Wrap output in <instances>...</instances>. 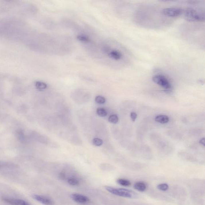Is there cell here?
Returning <instances> with one entry per match:
<instances>
[{"mask_svg": "<svg viewBox=\"0 0 205 205\" xmlns=\"http://www.w3.org/2000/svg\"><path fill=\"white\" fill-rule=\"evenodd\" d=\"M186 19L190 22H203L205 20L204 13L199 10L188 8L184 11Z\"/></svg>", "mask_w": 205, "mask_h": 205, "instance_id": "obj_1", "label": "cell"}, {"mask_svg": "<svg viewBox=\"0 0 205 205\" xmlns=\"http://www.w3.org/2000/svg\"><path fill=\"white\" fill-rule=\"evenodd\" d=\"M106 190L114 195L128 198H136L137 194L133 191L121 188H116L107 186L105 187Z\"/></svg>", "mask_w": 205, "mask_h": 205, "instance_id": "obj_2", "label": "cell"}, {"mask_svg": "<svg viewBox=\"0 0 205 205\" xmlns=\"http://www.w3.org/2000/svg\"><path fill=\"white\" fill-rule=\"evenodd\" d=\"M152 80L153 82L166 91H168L171 88V85L170 81L164 75L162 74H157L153 76L152 77Z\"/></svg>", "mask_w": 205, "mask_h": 205, "instance_id": "obj_3", "label": "cell"}, {"mask_svg": "<svg viewBox=\"0 0 205 205\" xmlns=\"http://www.w3.org/2000/svg\"><path fill=\"white\" fill-rule=\"evenodd\" d=\"M183 13L182 9L176 7L166 8L161 11V13L163 15L168 17H177L181 15Z\"/></svg>", "mask_w": 205, "mask_h": 205, "instance_id": "obj_4", "label": "cell"}, {"mask_svg": "<svg viewBox=\"0 0 205 205\" xmlns=\"http://www.w3.org/2000/svg\"><path fill=\"white\" fill-rule=\"evenodd\" d=\"M125 51H122L120 48H110L108 52L107 53L109 57L115 61H122L125 58Z\"/></svg>", "mask_w": 205, "mask_h": 205, "instance_id": "obj_5", "label": "cell"}, {"mask_svg": "<svg viewBox=\"0 0 205 205\" xmlns=\"http://www.w3.org/2000/svg\"><path fill=\"white\" fill-rule=\"evenodd\" d=\"M2 199L5 202L11 205H31L24 200L11 198L6 197H3Z\"/></svg>", "mask_w": 205, "mask_h": 205, "instance_id": "obj_6", "label": "cell"}, {"mask_svg": "<svg viewBox=\"0 0 205 205\" xmlns=\"http://www.w3.org/2000/svg\"><path fill=\"white\" fill-rule=\"evenodd\" d=\"M74 201L80 204H86L89 202V199L86 196L79 194H73L71 195Z\"/></svg>", "mask_w": 205, "mask_h": 205, "instance_id": "obj_7", "label": "cell"}, {"mask_svg": "<svg viewBox=\"0 0 205 205\" xmlns=\"http://www.w3.org/2000/svg\"><path fill=\"white\" fill-rule=\"evenodd\" d=\"M32 197L37 201L45 205H52L53 202L52 200L48 197L44 196L34 194L32 195Z\"/></svg>", "mask_w": 205, "mask_h": 205, "instance_id": "obj_8", "label": "cell"}, {"mask_svg": "<svg viewBox=\"0 0 205 205\" xmlns=\"http://www.w3.org/2000/svg\"><path fill=\"white\" fill-rule=\"evenodd\" d=\"M134 188L138 191L143 192L147 189V185L143 181H138L134 184Z\"/></svg>", "mask_w": 205, "mask_h": 205, "instance_id": "obj_9", "label": "cell"}, {"mask_svg": "<svg viewBox=\"0 0 205 205\" xmlns=\"http://www.w3.org/2000/svg\"><path fill=\"white\" fill-rule=\"evenodd\" d=\"M155 122L161 124H165L169 122V118L165 115H159L156 116L155 119Z\"/></svg>", "mask_w": 205, "mask_h": 205, "instance_id": "obj_10", "label": "cell"}, {"mask_svg": "<svg viewBox=\"0 0 205 205\" xmlns=\"http://www.w3.org/2000/svg\"><path fill=\"white\" fill-rule=\"evenodd\" d=\"M117 182L119 185L123 186H130L131 185V183L130 181L124 179H117Z\"/></svg>", "mask_w": 205, "mask_h": 205, "instance_id": "obj_11", "label": "cell"}, {"mask_svg": "<svg viewBox=\"0 0 205 205\" xmlns=\"http://www.w3.org/2000/svg\"><path fill=\"white\" fill-rule=\"evenodd\" d=\"M77 39L82 43H86L90 42L91 40L89 37L85 35H79L77 36Z\"/></svg>", "mask_w": 205, "mask_h": 205, "instance_id": "obj_12", "label": "cell"}, {"mask_svg": "<svg viewBox=\"0 0 205 205\" xmlns=\"http://www.w3.org/2000/svg\"><path fill=\"white\" fill-rule=\"evenodd\" d=\"M35 87L39 90H44L47 88V85L42 82L37 81L35 84Z\"/></svg>", "mask_w": 205, "mask_h": 205, "instance_id": "obj_13", "label": "cell"}, {"mask_svg": "<svg viewBox=\"0 0 205 205\" xmlns=\"http://www.w3.org/2000/svg\"><path fill=\"white\" fill-rule=\"evenodd\" d=\"M67 182L70 185L72 186L78 185L79 183L77 179L72 177H70L67 179Z\"/></svg>", "mask_w": 205, "mask_h": 205, "instance_id": "obj_14", "label": "cell"}, {"mask_svg": "<svg viewBox=\"0 0 205 205\" xmlns=\"http://www.w3.org/2000/svg\"><path fill=\"white\" fill-rule=\"evenodd\" d=\"M97 114L101 117H104L107 116V112L105 109L103 108H98L96 111Z\"/></svg>", "mask_w": 205, "mask_h": 205, "instance_id": "obj_15", "label": "cell"}, {"mask_svg": "<svg viewBox=\"0 0 205 205\" xmlns=\"http://www.w3.org/2000/svg\"><path fill=\"white\" fill-rule=\"evenodd\" d=\"M108 121L109 122L112 124H117L119 121V118L117 115L113 114L109 117Z\"/></svg>", "mask_w": 205, "mask_h": 205, "instance_id": "obj_16", "label": "cell"}, {"mask_svg": "<svg viewBox=\"0 0 205 205\" xmlns=\"http://www.w3.org/2000/svg\"><path fill=\"white\" fill-rule=\"evenodd\" d=\"M95 101L97 104H103L106 102V100L104 97L101 95H98L95 98Z\"/></svg>", "mask_w": 205, "mask_h": 205, "instance_id": "obj_17", "label": "cell"}, {"mask_svg": "<svg viewBox=\"0 0 205 205\" xmlns=\"http://www.w3.org/2000/svg\"><path fill=\"white\" fill-rule=\"evenodd\" d=\"M169 186L167 183H161L157 186V188L162 191H166L168 190Z\"/></svg>", "mask_w": 205, "mask_h": 205, "instance_id": "obj_18", "label": "cell"}, {"mask_svg": "<svg viewBox=\"0 0 205 205\" xmlns=\"http://www.w3.org/2000/svg\"><path fill=\"white\" fill-rule=\"evenodd\" d=\"M92 142L93 145L96 146H100L103 144V140L99 138H94Z\"/></svg>", "mask_w": 205, "mask_h": 205, "instance_id": "obj_19", "label": "cell"}, {"mask_svg": "<svg viewBox=\"0 0 205 205\" xmlns=\"http://www.w3.org/2000/svg\"><path fill=\"white\" fill-rule=\"evenodd\" d=\"M130 117H131V120L133 122H135L136 121V119L137 118V115L136 113L134 112H132L130 114Z\"/></svg>", "mask_w": 205, "mask_h": 205, "instance_id": "obj_20", "label": "cell"}, {"mask_svg": "<svg viewBox=\"0 0 205 205\" xmlns=\"http://www.w3.org/2000/svg\"><path fill=\"white\" fill-rule=\"evenodd\" d=\"M205 138H203L200 140L199 143L201 145L203 146H205Z\"/></svg>", "mask_w": 205, "mask_h": 205, "instance_id": "obj_21", "label": "cell"}, {"mask_svg": "<svg viewBox=\"0 0 205 205\" xmlns=\"http://www.w3.org/2000/svg\"><path fill=\"white\" fill-rule=\"evenodd\" d=\"M60 177H61V178L63 179H64L65 178V175L63 174V173H61V174H60Z\"/></svg>", "mask_w": 205, "mask_h": 205, "instance_id": "obj_22", "label": "cell"}, {"mask_svg": "<svg viewBox=\"0 0 205 205\" xmlns=\"http://www.w3.org/2000/svg\"><path fill=\"white\" fill-rule=\"evenodd\" d=\"M1 165H0V168H1Z\"/></svg>", "mask_w": 205, "mask_h": 205, "instance_id": "obj_23", "label": "cell"}]
</instances>
